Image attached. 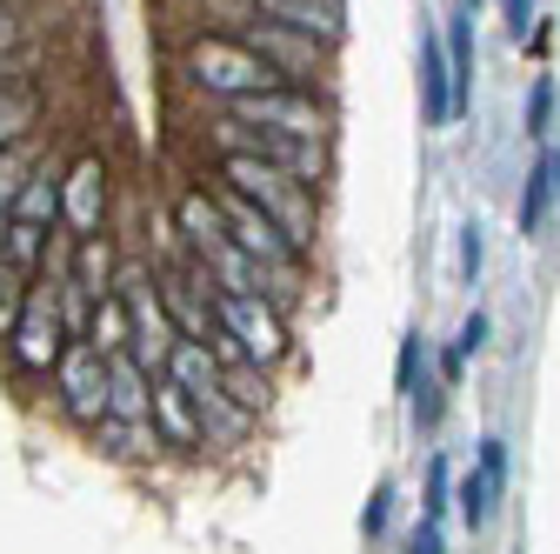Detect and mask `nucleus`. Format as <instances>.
Masks as SVG:
<instances>
[{
  "instance_id": "1",
  "label": "nucleus",
  "mask_w": 560,
  "mask_h": 554,
  "mask_svg": "<svg viewBox=\"0 0 560 554\" xmlns=\"http://www.w3.org/2000/svg\"><path fill=\"white\" fill-rule=\"evenodd\" d=\"M214 181H221L228 194L254 200L260 215H273L280 228L294 234V247L314 254V241H320V187L294 181L288 168H273V161H260V154H234V148L214 154Z\"/></svg>"
},
{
  "instance_id": "2",
  "label": "nucleus",
  "mask_w": 560,
  "mask_h": 554,
  "mask_svg": "<svg viewBox=\"0 0 560 554\" xmlns=\"http://www.w3.org/2000/svg\"><path fill=\"white\" fill-rule=\"evenodd\" d=\"M174 74H180V88L207 94L214 107H234V101L267 94V88H288L234 27H207V34H194V41L180 47V60H174Z\"/></svg>"
},
{
  "instance_id": "3",
  "label": "nucleus",
  "mask_w": 560,
  "mask_h": 554,
  "mask_svg": "<svg viewBox=\"0 0 560 554\" xmlns=\"http://www.w3.org/2000/svg\"><path fill=\"white\" fill-rule=\"evenodd\" d=\"M214 327L241 348V361H254L267 374L294 361V327L267 295H214Z\"/></svg>"
},
{
  "instance_id": "4",
  "label": "nucleus",
  "mask_w": 560,
  "mask_h": 554,
  "mask_svg": "<svg viewBox=\"0 0 560 554\" xmlns=\"http://www.w3.org/2000/svg\"><path fill=\"white\" fill-rule=\"evenodd\" d=\"M67 348H74V334H67V314L54 301V281L40 274L34 295H27V314H21V327L8 341V368H14V381H54Z\"/></svg>"
},
{
  "instance_id": "5",
  "label": "nucleus",
  "mask_w": 560,
  "mask_h": 554,
  "mask_svg": "<svg viewBox=\"0 0 560 554\" xmlns=\"http://www.w3.org/2000/svg\"><path fill=\"white\" fill-rule=\"evenodd\" d=\"M241 127H273V134H294V141H334V101L327 88H267L247 94L234 107H221Z\"/></svg>"
},
{
  "instance_id": "6",
  "label": "nucleus",
  "mask_w": 560,
  "mask_h": 554,
  "mask_svg": "<svg viewBox=\"0 0 560 554\" xmlns=\"http://www.w3.org/2000/svg\"><path fill=\"white\" fill-rule=\"evenodd\" d=\"M54 407L74 428H101L107 422V407H114V361L94 348V341H74L67 361L54 368Z\"/></svg>"
},
{
  "instance_id": "7",
  "label": "nucleus",
  "mask_w": 560,
  "mask_h": 554,
  "mask_svg": "<svg viewBox=\"0 0 560 554\" xmlns=\"http://www.w3.org/2000/svg\"><path fill=\"white\" fill-rule=\"evenodd\" d=\"M234 34H241L288 88H327V74H334V47H327V41H307V34L273 27V21H241Z\"/></svg>"
},
{
  "instance_id": "8",
  "label": "nucleus",
  "mask_w": 560,
  "mask_h": 554,
  "mask_svg": "<svg viewBox=\"0 0 560 554\" xmlns=\"http://www.w3.org/2000/svg\"><path fill=\"white\" fill-rule=\"evenodd\" d=\"M107 200H114L107 161L94 148L74 154V161L60 168V241H94V234H107Z\"/></svg>"
},
{
  "instance_id": "9",
  "label": "nucleus",
  "mask_w": 560,
  "mask_h": 554,
  "mask_svg": "<svg viewBox=\"0 0 560 554\" xmlns=\"http://www.w3.org/2000/svg\"><path fill=\"white\" fill-rule=\"evenodd\" d=\"M221 148L260 154V161L288 168V174L307 181V187H320V181L334 174V141H294V134H273V127H241V120H228V127H221Z\"/></svg>"
},
{
  "instance_id": "10",
  "label": "nucleus",
  "mask_w": 560,
  "mask_h": 554,
  "mask_svg": "<svg viewBox=\"0 0 560 554\" xmlns=\"http://www.w3.org/2000/svg\"><path fill=\"white\" fill-rule=\"evenodd\" d=\"M174 228H180V241L194 247V261L221 254V247L234 241V234H228V215H221L214 181H207V187H180V194H174Z\"/></svg>"
},
{
  "instance_id": "11",
  "label": "nucleus",
  "mask_w": 560,
  "mask_h": 554,
  "mask_svg": "<svg viewBox=\"0 0 560 554\" xmlns=\"http://www.w3.org/2000/svg\"><path fill=\"white\" fill-rule=\"evenodd\" d=\"M254 21H273V27H294L307 41L340 47L347 41V0H254Z\"/></svg>"
},
{
  "instance_id": "12",
  "label": "nucleus",
  "mask_w": 560,
  "mask_h": 554,
  "mask_svg": "<svg viewBox=\"0 0 560 554\" xmlns=\"http://www.w3.org/2000/svg\"><path fill=\"white\" fill-rule=\"evenodd\" d=\"M148 428H154V448H174V454H200V448H207V422H200V407H194L167 374L154 381V422H148Z\"/></svg>"
},
{
  "instance_id": "13",
  "label": "nucleus",
  "mask_w": 560,
  "mask_h": 554,
  "mask_svg": "<svg viewBox=\"0 0 560 554\" xmlns=\"http://www.w3.org/2000/svg\"><path fill=\"white\" fill-rule=\"evenodd\" d=\"M167 381L194 401V407H207V401H214V394H228V361L214 355V348H207V341H174V361H167Z\"/></svg>"
},
{
  "instance_id": "14",
  "label": "nucleus",
  "mask_w": 560,
  "mask_h": 554,
  "mask_svg": "<svg viewBox=\"0 0 560 554\" xmlns=\"http://www.w3.org/2000/svg\"><path fill=\"white\" fill-rule=\"evenodd\" d=\"M420 120L447 127L454 120V67H447V41L420 34Z\"/></svg>"
},
{
  "instance_id": "15",
  "label": "nucleus",
  "mask_w": 560,
  "mask_h": 554,
  "mask_svg": "<svg viewBox=\"0 0 560 554\" xmlns=\"http://www.w3.org/2000/svg\"><path fill=\"white\" fill-rule=\"evenodd\" d=\"M67 274L81 281V295L88 301H107V295H120V261H114V241L107 234H94V241H67Z\"/></svg>"
},
{
  "instance_id": "16",
  "label": "nucleus",
  "mask_w": 560,
  "mask_h": 554,
  "mask_svg": "<svg viewBox=\"0 0 560 554\" xmlns=\"http://www.w3.org/2000/svg\"><path fill=\"white\" fill-rule=\"evenodd\" d=\"M40 141V94L27 81H14V67L0 60V148Z\"/></svg>"
},
{
  "instance_id": "17",
  "label": "nucleus",
  "mask_w": 560,
  "mask_h": 554,
  "mask_svg": "<svg viewBox=\"0 0 560 554\" xmlns=\"http://www.w3.org/2000/svg\"><path fill=\"white\" fill-rule=\"evenodd\" d=\"M154 381L161 374H148L133 355H114V422H133V428H148L154 422Z\"/></svg>"
},
{
  "instance_id": "18",
  "label": "nucleus",
  "mask_w": 560,
  "mask_h": 554,
  "mask_svg": "<svg viewBox=\"0 0 560 554\" xmlns=\"http://www.w3.org/2000/svg\"><path fill=\"white\" fill-rule=\"evenodd\" d=\"M553 200H560V148H540V161L527 168L521 207H514V228H521V234H540V221H547Z\"/></svg>"
},
{
  "instance_id": "19",
  "label": "nucleus",
  "mask_w": 560,
  "mask_h": 554,
  "mask_svg": "<svg viewBox=\"0 0 560 554\" xmlns=\"http://www.w3.org/2000/svg\"><path fill=\"white\" fill-rule=\"evenodd\" d=\"M60 228H40V221H14L8 215V261H0V267H8V274H21V281H40V274H47V241H54Z\"/></svg>"
},
{
  "instance_id": "20",
  "label": "nucleus",
  "mask_w": 560,
  "mask_h": 554,
  "mask_svg": "<svg viewBox=\"0 0 560 554\" xmlns=\"http://www.w3.org/2000/svg\"><path fill=\"white\" fill-rule=\"evenodd\" d=\"M447 67H454V114L474 107V8L447 21Z\"/></svg>"
},
{
  "instance_id": "21",
  "label": "nucleus",
  "mask_w": 560,
  "mask_h": 554,
  "mask_svg": "<svg viewBox=\"0 0 560 554\" xmlns=\"http://www.w3.org/2000/svg\"><path fill=\"white\" fill-rule=\"evenodd\" d=\"M88 341L114 361V355H127L133 348V308H127V295H107V301H94V327H88Z\"/></svg>"
},
{
  "instance_id": "22",
  "label": "nucleus",
  "mask_w": 560,
  "mask_h": 554,
  "mask_svg": "<svg viewBox=\"0 0 560 554\" xmlns=\"http://www.w3.org/2000/svg\"><path fill=\"white\" fill-rule=\"evenodd\" d=\"M14 221L60 228V174H54V168H34V181H27V187H21V200H14Z\"/></svg>"
},
{
  "instance_id": "23",
  "label": "nucleus",
  "mask_w": 560,
  "mask_h": 554,
  "mask_svg": "<svg viewBox=\"0 0 560 554\" xmlns=\"http://www.w3.org/2000/svg\"><path fill=\"white\" fill-rule=\"evenodd\" d=\"M494 495H501V488H494V481H487L480 468H467V474L454 481V515H460V521H467V528L480 534L487 521H494Z\"/></svg>"
},
{
  "instance_id": "24",
  "label": "nucleus",
  "mask_w": 560,
  "mask_h": 554,
  "mask_svg": "<svg viewBox=\"0 0 560 554\" xmlns=\"http://www.w3.org/2000/svg\"><path fill=\"white\" fill-rule=\"evenodd\" d=\"M40 154V141H21V148H0V215H14V200H21V187L34 181V161Z\"/></svg>"
},
{
  "instance_id": "25",
  "label": "nucleus",
  "mask_w": 560,
  "mask_h": 554,
  "mask_svg": "<svg viewBox=\"0 0 560 554\" xmlns=\"http://www.w3.org/2000/svg\"><path fill=\"white\" fill-rule=\"evenodd\" d=\"M228 401H241L254 422L273 407V374L267 368H254V361H241V368H228Z\"/></svg>"
},
{
  "instance_id": "26",
  "label": "nucleus",
  "mask_w": 560,
  "mask_h": 554,
  "mask_svg": "<svg viewBox=\"0 0 560 554\" xmlns=\"http://www.w3.org/2000/svg\"><path fill=\"white\" fill-rule=\"evenodd\" d=\"M27 295H34V281H21V274L0 267V348L14 341V327H21V314H27Z\"/></svg>"
},
{
  "instance_id": "27",
  "label": "nucleus",
  "mask_w": 560,
  "mask_h": 554,
  "mask_svg": "<svg viewBox=\"0 0 560 554\" xmlns=\"http://www.w3.org/2000/svg\"><path fill=\"white\" fill-rule=\"evenodd\" d=\"M420 374H428V348H420V327H413V334H400V361H394V388H400V394H413V388H420Z\"/></svg>"
},
{
  "instance_id": "28",
  "label": "nucleus",
  "mask_w": 560,
  "mask_h": 554,
  "mask_svg": "<svg viewBox=\"0 0 560 554\" xmlns=\"http://www.w3.org/2000/svg\"><path fill=\"white\" fill-rule=\"evenodd\" d=\"M447 508H454V474H447V461H434L428 468V501H420V521H447Z\"/></svg>"
},
{
  "instance_id": "29",
  "label": "nucleus",
  "mask_w": 560,
  "mask_h": 554,
  "mask_svg": "<svg viewBox=\"0 0 560 554\" xmlns=\"http://www.w3.org/2000/svg\"><path fill=\"white\" fill-rule=\"evenodd\" d=\"M441 407H447V381H441V374H434V381L420 374V388H413V428L434 435V428H441Z\"/></svg>"
},
{
  "instance_id": "30",
  "label": "nucleus",
  "mask_w": 560,
  "mask_h": 554,
  "mask_svg": "<svg viewBox=\"0 0 560 554\" xmlns=\"http://www.w3.org/2000/svg\"><path fill=\"white\" fill-rule=\"evenodd\" d=\"M387 515H394V481H381V488L368 495V508H361V534L381 541V534H387Z\"/></svg>"
},
{
  "instance_id": "31",
  "label": "nucleus",
  "mask_w": 560,
  "mask_h": 554,
  "mask_svg": "<svg viewBox=\"0 0 560 554\" xmlns=\"http://www.w3.org/2000/svg\"><path fill=\"white\" fill-rule=\"evenodd\" d=\"M547 127H553V81L540 74V81L527 88V134H534V141H540Z\"/></svg>"
},
{
  "instance_id": "32",
  "label": "nucleus",
  "mask_w": 560,
  "mask_h": 554,
  "mask_svg": "<svg viewBox=\"0 0 560 554\" xmlns=\"http://www.w3.org/2000/svg\"><path fill=\"white\" fill-rule=\"evenodd\" d=\"M474 468L494 481V488H508V441H501V435H487V441H480V454H474Z\"/></svg>"
},
{
  "instance_id": "33",
  "label": "nucleus",
  "mask_w": 560,
  "mask_h": 554,
  "mask_svg": "<svg viewBox=\"0 0 560 554\" xmlns=\"http://www.w3.org/2000/svg\"><path fill=\"white\" fill-rule=\"evenodd\" d=\"M88 435H94L107 454H140V448H133V435H140V428H133V422H114V414H107L101 428H88Z\"/></svg>"
},
{
  "instance_id": "34",
  "label": "nucleus",
  "mask_w": 560,
  "mask_h": 554,
  "mask_svg": "<svg viewBox=\"0 0 560 554\" xmlns=\"http://www.w3.org/2000/svg\"><path fill=\"white\" fill-rule=\"evenodd\" d=\"M501 21H508V41H521V47H527V34L540 27V21H534V0H501Z\"/></svg>"
},
{
  "instance_id": "35",
  "label": "nucleus",
  "mask_w": 560,
  "mask_h": 554,
  "mask_svg": "<svg viewBox=\"0 0 560 554\" xmlns=\"http://www.w3.org/2000/svg\"><path fill=\"white\" fill-rule=\"evenodd\" d=\"M480 267H487V241H480V228L467 221V228H460V274H467V281H480Z\"/></svg>"
},
{
  "instance_id": "36",
  "label": "nucleus",
  "mask_w": 560,
  "mask_h": 554,
  "mask_svg": "<svg viewBox=\"0 0 560 554\" xmlns=\"http://www.w3.org/2000/svg\"><path fill=\"white\" fill-rule=\"evenodd\" d=\"M454 348H460V355H480V348H487V314H480V308H474V314L460 321V334H454Z\"/></svg>"
},
{
  "instance_id": "37",
  "label": "nucleus",
  "mask_w": 560,
  "mask_h": 554,
  "mask_svg": "<svg viewBox=\"0 0 560 554\" xmlns=\"http://www.w3.org/2000/svg\"><path fill=\"white\" fill-rule=\"evenodd\" d=\"M407 554H447V541H441V528H434V521H420V528L407 534Z\"/></svg>"
},
{
  "instance_id": "38",
  "label": "nucleus",
  "mask_w": 560,
  "mask_h": 554,
  "mask_svg": "<svg viewBox=\"0 0 560 554\" xmlns=\"http://www.w3.org/2000/svg\"><path fill=\"white\" fill-rule=\"evenodd\" d=\"M21 47V21H14V8H8V0H0V60H8Z\"/></svg>"
},
{
  "instance_id": "39",
  "label": "nucleus",
  "mask_w": 560,
  "mask_h": 554,
  "mask_svg": "<svg viewBox=\"0 0 560 554\" xmlns=\"http://www.w3.org/2000/svg\"><path fill=\"white\" fill-rule=\"evenodd\" d=\"M460 368H467V355H460V348H454V341H447V355H441V381L454 388V381H460Z\"/></svg>"
},
{
  "instance_id": "40",
  "label": "nucleus",
  "mask_w": 560,
  "mask_h": 554,
  "mask_svg": "<svg viewBox=\"0 0 560 554\" xmlns=\"http://www.w3.org/2000/svg\"><path fill=\"white\" fill-rule=\"evenodd\" d=\"M0 261H8V215H0Z\"/></svg>"
},
{
  "instance_id": "41",
  "label": "nucleus",
  "mask_w": 560,
  "mask_h": 554,
  "mask_svg": "<svg viewBox=\"0 0 560 554\" xmlns=\"http://www.w3.org/2000/svg\"><path fill=\"white\" fill-rule=\"evenodd\" d=\"M467 8H480V0H467Z\"/></svg>"
}]
</instances>
